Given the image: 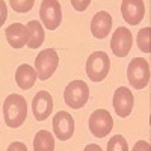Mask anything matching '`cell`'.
<instances>
[{
    "instance_id": "5",
    "label": "cell",
    "mask_w": 151,
    "mask_h": 151,
    "mask_svg": "<svg viewBox=\"0 0 151 151\" xmlns=\"http://www.w3.org/2000/svg\"><path fill=\"white\" fill-rule=\"evenodd\" d=\"M89 98V88L83 80H73L67 85L64 91V100L65 104H68L73 109H80L86 104Z\"/></svg>"
},
{
    "instance_id": "24",
    "label": "cell",
    "mask_w": 151,
    "mask_h": 151,
    "mask_svg": "<svg viewBox=\"0 0 151 151\" xmlns=\"http://www.w3.org/2000/svg\"><path fill=\"white\" fill-rule=\"evenodd\" d=\"M6 151H27L26 145H24L23 142H12Z\"/></svg>"
},
{
    "instance_id": "21",
    "label": "cell",
    "mask_w": 151,
    "mask_h": 151,
    "mask_svg": "<svg viewBox=\"0 0 151 151\" xmlns=\"http://www.w3.org/2000/svg\"><path fill=\"white\" fill-rule=\"evenodd\" d=\"M6 17H8V6L3 0H0V27H2L3 23L6 21Z\"/></svg>"
},
{
    "instance_id": "4",
    "label": "cell",
    "mask_w": 151,
    "mask_h": 151,
    "mask_svg": "<svg viewBox=\"0 0 151 151\" xmlns=\"http://www.w3.org/2000/svg\"><path fill=\"white\" fill-rule=\"evenodd\" d=\"M129 83L134 89H144L150 82V65L144 58H134L127 68Z\"/></svg>"
},
{
    "instance_id": "13",
    "label": "cell",
    "mask_w": 151,
    "mask_h": 151,
    "mask_svg": "<svg viewBox=\"0 0 151 151\" xmlns=\"http://www.w3.org/2000/svg\"><path fill=\"white\" fill-rule=\"evenodd\" d=\"M6 41L12 48H23L27 45V29L21 23H12L5 30Z\"/></svg>"
},
{
    "instance_id": "14",
    "label": "cell",
    "mask_w": 151,
    "mask_h": 151,
    "mask_svg": "<svg viewBox=\"0 0 151 151\" xmlns=\"http://www.w3.org/2000/svg\"><path fill=\"white\" fill-rule=\"evenodd\" d=\"M112 29V17L109 12L100 11L92 17L91 21V32L97 40H104Z\"/></svg>"
},
{
    "instance_id": "19",
    "label": "cell",
    "mask_w": 151,
    "mask_h": 151,
    "mask_svg": "<svg viewBox=\"0 0 151 151\" xmlns=\"http://www.w3.org/2000/svg\"><path fill=\"white\" fill-rule=\"evenodd\" d=\"M107 151H129V145L125 137L121 134H115L107 142Z\"/></svg>"
},
{
    "instance_id": "1",
    "label": "cell",
    "mask_w": 151,
    "mask_h": 151,
    "mask_svg": "<svg viewBox=\"0 0 151 151\" xmlns=\"http://www.w3.org/2000/svg\"><path fill=\"white\" fill-rule=\"evenodd\" d=\"M3 116L8 127L17 129L26 121L27 116V103L26 98L20 94H11L3 103Z\"/></svg>"
},
{
    "instance_id": "18",
    "label": "cell",
    "mask_w": 151,
    "mask_h": 151,
    "mask_svg": "<svg viewBox=\"0 0 151 151\" xmlns=\"http://www.w3.org/2000/svg\"><path fill=\"white\" fill-rule=\"evenodd\" d=\"M150 38H151V29L150 27H144L139 30V33H137V47H139L141 52L144 53H150Z\"/></svg>"
},
{
    "instance_id": "11",
    "label": "cell",
    "mask_w": 151,
    "mask_h": 151,
    "mask_svg": "<svg viewBox=\"0 0 151 151\" xmlns=\"http://www.w3.org/2000/svg\"><path fill=\"white\" fill-rule=\"evenodd\" d=\"M53 132L58 139L67 141L74 133V119L65 110H59L53 118Z\"/></svg>"
},
{
    "instance_id": "2",
    "label": "cell",
    "mask_w": 151,
    "mask_h": 151,
    "mask_svg": "<svg viewBox=\"0 0 151 151\" xmlns=\"http://www.w3.org/2000/svg\"><path fill=\"white\" fill-rule=\"evenodd\" d=\"M110 70V60L104 52H94L86 60V74L92 82H103Z\"/></svg>"
},
{
    "instance_id": "10",
    "label": "cell",
    "mask_w": 151,
    "mask_h": 151,
    "mask_svg": "<svg viewBox=\"0 0 151 151\" xmlns=\"http://www.w3.org/2000/svg\"><path fill=\"white\" fill-rule=\"evenodd\" d=\"M32 110L36 121H44L52 115L53 112V97L50 95L48 91H40L36 92L32 101Z\"/></svg>"
},
{
    "instance_id": "8",
    "label": "cell",
    "mask_w": 151,
    "mask_h": 151,
    "mask_svg": "<svg viewBox=\"0 0 151 151\" xmlns=\"http://www.w3.org/2000/svg\"><path fill=\"white\" fill-rule=\"evenodd\" d=\"M133 45V35L127 27H118L112 35L110 40V48L115 56L125 58L129 55Z\"/></svg>"
},
{
    "instance_id": "23",
    "label": "cell",
    "mask_w": 151,
    "mask_h": 151,
    "mask_svg": "<svg viewBox=\"0 0 151 151\" xmlns=\"http://www.w3.org/2000/svg\"><path fill=\"white\" fill-rule=\"evenodd\" d=\"M71 5H73L74 9H77V11H85L88 6L91 5V2H89V0H86V2H77V0H73Z\"/></svg>"
},
{
    "instance_id": "12",
    "label": "cell",
    "mask_w": 151,
    "mask_h": 151,
    "mask_svg": "<svg viewBox=\"0 0 151 151\" xmlns=\"http://www.w3.org/2000/svg\"><path fill=\"white\" fill-rule=\"evenodd\" d=\"M121 14L129 24L136 26L145 15V3L142 0H124L121 3Z\"/></svg>"
},
{
    "instance_id": "7",
    "label": "cell",
    "mask_w": 151,
    "mask_h": 151,
    "mask_svg": "<svg viewBox=\"0 0 151 151\" xmlns=\"http://www.w3.org/2000/svg\"><path fill=\"white\" fill-rule=\"evenodd\" d=\"M40 17L48 30H56L62 21V8L56 0H44L40 8Z\"/></svg>"
},
{
    "instance_id": "17",
    "label": "cell",
    "mask_w": 151,
    "mask_h": 151,
    "mask_svg": "<svg viewBox=\"0 0 151 151\" xmlns=\"http://www.w3.org/2000/svg\"><path fill=\"white\" fill-rule=\"evenodd\" d=\"M55 137L47 130H40L33 139V151H53Z\"/></svg>"
},
{
    "instance_id": "9",
    "label": "cell",
    "mask_w": 151,
    "mask_h": 151,
    "mask_svg": "<svg viewBox=\"0 0 151 151\" xmlns=\"http://www.w3.org/2000/svg\"><path fill=\"white\" fill-rule=\"evenodd\" d=\"M133 104H134L133 92L125 86L118 88L113 94V109H115L116 115L119 118L129 116L133 110Z\"/></svg>"
},
{
    "instance_id": "16",
    "label": "cell",
    "mask_w": 151,
    "mask_h": 151,
    "mask_svg": "<svg viewBox=\"0 0 151 151\" xmlns=\"http://www.w3.org/2000/svg\"><path fill=\"white\" fill-rule=\"evenodd\" d=\"M26 29H27V47L38 48L44 42V38H45L41 23L36 20H32L26 24Z\"/></svg>"
},
{
    "instance_id": "22",
    "label": "cell",
    "mask_w": 151,
    "mask_h": 151,
    "mask_svg": "<svg viewBox=\"0 0 151 151\" xmlns=\"http://www.w3.org/2000/svg\"><path fill=\"white\" fill-rule=\"evenodd\" d=\"M132 151H151V147H150V144L147 141H137L133 145Z\"/></svg>"
},
{
    "instance_id": "3",
    "label": "cell",
    "mask_w": 151,
    "mask_h": 151,
    "mask_svg": "<svg viewBox=\"0 0 151 151\" xmlns=\"http://www.w3.org/2000/svg\"><path fill=\"white\" fill-rule=\"evenodd\" d=\"M59 65V55L53 48H45L35 58V71L40 80H47L53 76Z\"/></svg>"
},
{
    "instance_id": "15",
    "label": "cell",
    "mask_w": 151,
    "mask_h": 151,
    "mask_svg": "<svg viewBox=\"0 0 151 151\" xmlns=\"http://www.w3.org/2000/svg\"><path fill=\"white\" fill-rule=\"evenodd\" d=\"M15 82L17 85L21 88V89H30V88L35 85L36 82V71L33 67L27 65V64H23L17 68L15 73Z\"/></svg>"
},
{
    "instance_id": "25",
    "label": "cell",
    "mask_w": 151,
    "mask_h": 151,
    "mask_svg": "<svg viewBox=\"0 0 151 151\" xmlns=\"http://www.w3.org/2000/svg\"><path fill=\"white\" fill-rule=\"evenodd\" d=\"M85 151H103V150H101V147L97 145V144H88L85 147Z\"/></svg>"
},
{
    "instance_id": "6",
    "label": "cell",
    "mask_w": 151,
    "mask_h": 151,
    "mask_svg": "<svg viewBox=\"0 0 151 151\" xmlns=\"http://www.w3.org/2000/svg\"><path fill=\"white\" fill-rule=\"evenodd\" d=\"M113 129V119L110 116V113L104 109H97L95 112H92V115L89 116V130L91 133L101 139L106 137Z\"/></svg>"
},
{
    "instance_id": "20",
    "label": "cell",
    "mask_w": 151,
    "mask_h": 151,
    "mask_svg": "<svg viewBox=\"0 0 151 151\" xmlns=\"http://www.w3.org/2000/svg\"><path fill=\"white\" fill-rule=\"evenodd\" d=\"M35 2L33 0H27V2H18V0H11V6L15 12H29L33 8Z\"/></svg>"
}]
</instances>
